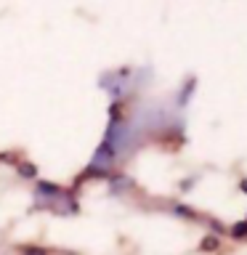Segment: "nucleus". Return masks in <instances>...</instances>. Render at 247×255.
Masks as SVG:
<instances>
[]
</instances>
